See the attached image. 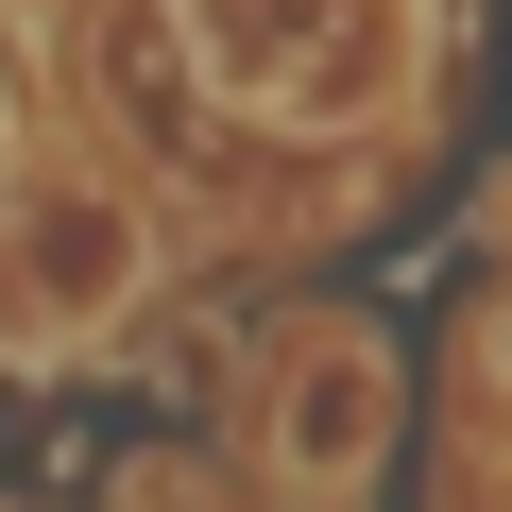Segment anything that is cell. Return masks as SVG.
<instances>
[{"label": "cell", "mask_w": 512, "mask_h": 512, "mask_svg": "<svg viewBox=\"0 0 512 512\" xmlns=\"http://www.w3.org/2000/svg\"><path fill=\"white\" fill-rule=\"evenodd\" d=\"M376 427H393V359H376V325H325L274 376V478L291 495H359L376 478Z\"/></svg>", "instance_id": "6da1fadb"}, {"label": "cell", "mask_w": 512, "mask_h": 512, "mask_svg": "<svg viewBox=\"0 0 512 512\" xmlns=\"http://www.w3.org/2000/svg\"><path fill=\"white\" fill-rule=\"evenodd\" d=\"M18 291L69 325V308H120L137 291V222L103 205V188H52V205H18Z\"/></svg>", "instance_id": "7a4b0ae2"}]
</instances>
